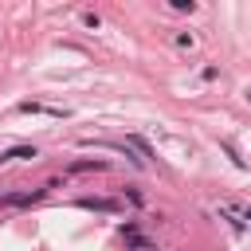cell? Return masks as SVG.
<instances>
[{
  "label": "cell",
  "instance_id": "8",
  "mask_svg": "<svg viewBox=\"0 0 251 251\" xmlns=\"http://www.w3.org/2000/svg\"><path fill=\"white\" fill-rule=\"evenodd\" d=\"M224 212H227V216H243V220H251V208H243V204H227Z\"/></svg>",
  "mask_w": 251,
  "mask_h": 251
},
{
  "label": "cell",
  "instance_id": "7",
  "mask_svg": "<svg viewBox=\"0 0 251 251\" xmlns=\"http://www.w3.org/2000/svg\"><path fill=\"white\" fill-rule=\"evenodd\" d=\"M129 247H133V251H157V243H153V239H145V235H137V231L129 235Z\"/></svg>",
  "mask_w": 251,
  "mask_h": 251
},
{
  "label": "cell",
  "instance_id": "4",
  "mask_svg": "<svg viewBox=\"0 0 251 251\" xmlns=\"http://www.w3.org/2000/svg\"><path fill=\"white\" fill-rule=\"evenodd\" d=\"M31 157H39L31 145H16V149H8V153H0V165L4 161H31Z\"/></svg>",
  "mask_w": 251,
  "mask_h": 251
},
{
  "label": "cell",
  "instance_id": "1",
  "mask_svg": "<svg viewBox=\"0 0 251 251\" xmlns=\"http://www.w3.org/2000/svg\"><path fill=\"white\" fill-rule=\"evenodd\" d=\"M78 208H86V212H110V216H118V212H122V204H118V200H110V196H82V200H78Z\"/></svg>",
  "mask_w": 251,
  "mask_h": 251
},
{
  "label": "cell",
  "instance_id": "5",
  "mask_svg": "<svg viewBox=\"0 0 251 251\" xmlns=\"http://www.w3.org/2000/svg\"><path fill=\"white\" fill-rule=\"evenodd\" d=\"M106 169V161H75L71 165V173H102Z\"/></svg>",
  "mask_w": 251,
  "mask_h": 251
},
{
  "label": "cell",
  "instance_id": "10",
  "mask_svg": "<svg viewBox=\"0 0 251 251\" xmlns=\"http://www.w3.org/2000/svg\"><path fill=\"white\" fill-rule=\"evenodd\" d=\"M247 102H251V90H247Z\"/></svg>",
  "mask_w": 251,
  "mask_h": 251
},
{
  "label": "cell",
  "instance_id": "2",
  "mask_svg": "<svg viewBox=\"0 0 251 251\" xmlns=\"http://www.w3.org/2000/svg\"><path fill=\"white\" fill-rule=\"evenodd\" d=\"M39 196H43V188H35V192H8V196H0V208H27Z\"/></svg>",
  "mask_w": 251,
  "mask_h": 251
},
{
  "label": "cell",
  "instance_id": "3",
  "mask_svg": "<svg viewBox=\"0 0 251 251\" xmlns=\"http://www.w3.org/2000/svg\"><path fill=\"white\" fill-rule=\"evenodd\" d=\"M20 114H43V118H67V110H59V106H43V102H20Z\"/></svg>",
  "mask_w": 251,
  "mask_h": 251
},
{
  "label": "cell",
  "instance_id": "9",
  "mask_svg": "<svg viewBox=\"0 0 251 251\" xmlns=\"http://www.w3.org/2000/svg\"><path fill=\"white\" fill-rule=\"evenodd\" d=\"M173 8H176V12H196V4H192V0H173Z\"/></svg>",
  "mask_w": 251,
  "mask_h": 251
},
{
  "label": "cell",
  "instance_id": "6",
  "mask_svg": "<svg viewBox=\"0 0 251 251\" xmlns=\"http://www.w3.org/2000/svg\"><path fill=\"white\" fill-rule=\"evenodd\" d=\"M126 145H129V149H137V153H141V161H145V157H153V149H149V141H145V137H126Z\"/></svg>",
  "mask_w": 251,
  "mask_h": 251
}]
</instances>
